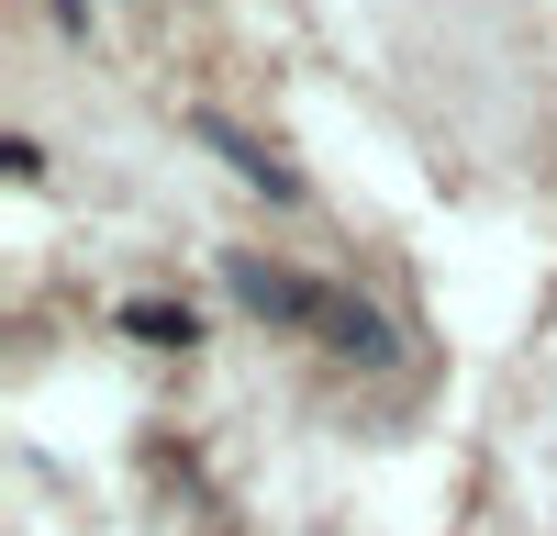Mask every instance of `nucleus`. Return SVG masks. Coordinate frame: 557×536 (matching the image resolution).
<instances>
[{
	"mask_svg": "<svg viewBox=\"0 0 557 536\" xmlns=\"http://www.w3.org/2000/svg\"><path fill=\"white\" fill-rule=\"evenodd\" d=\"M235 302L246 313H278V325H323V291H301L290 268H257V257H235Z\"/></svg>",
	"mask_w": 557,
	"mask_h": 536,
	"instance_id": "obj_1",
	"label": "nucleus"
}]
</instances>
